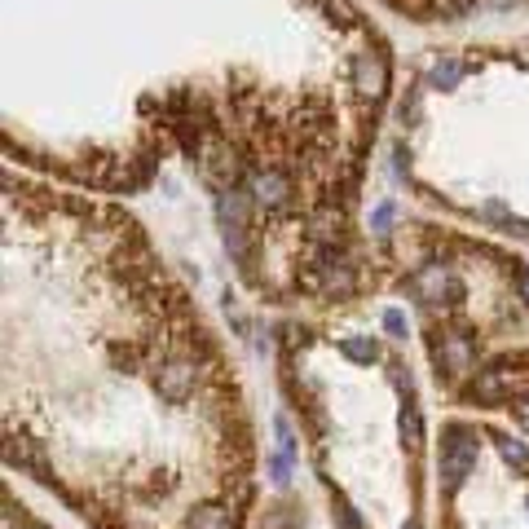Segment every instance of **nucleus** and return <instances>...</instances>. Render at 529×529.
Instances as JSON below:
<instances>
[{
	"label": "nucleus",
	"mask_w": 529,
	"mask_h": 529,
	"mask_svg": "<svg viewBox=\"0 0 529 529\" xmlns=\"http://www.w3.org/2000/svg\"><path fill=\"white\" fill-rule=\"evenodd\" d=\"M322 273V296H349L353 291V269L340 261L331 264V269H317Z\"/></svg>",
	"instance_id": "7"
},
{
	"label": "nucleus",
	"mask_w": 529,
	"mask_h": 529,
	"mask_svg": "<svg viewBox=\"0 0 529 529\" xmlns=\"http://www.w3.org/2000/svg\"><path fill=\"white\" fill-rule=\"evenodd\" d=\"M432 353H437V362H441L446 375H468L476 367V344L468 335H446V340L432 344Z\"/></svg>",
	"instance_id": "5"
},
{
	"label": "nucleus",
	"mask_w": 529,
	"mask_h": 529,
	"mask_svg": "<svg viewBox=\"0 0 529 529\" xmlns=\"http://www.w3.org/2000/svg\"><path fill=\"white\" fill-rule=\"evenodd\" d=\"M195 388H199V367L195 362H186V358H172V362H163L155 370V393L163 402H186V397H195Z\"/></svg>",
	"instance_id": "3"
},
{
	"label": "nucleus",
	"mask_w": 529,
	"mask_h": 529,
	"mask_svg": "<svg viewBox=\"0 0 529 529\" xmlns=\"http://www.w3.org/2000/svg\"><path fill=\"white\" fill-rule=\"evenodd\" d=\"M516 420L529 428V393H521V402H516Z\"/></svg>",
	"instance_id": "18"
},
{
	"label": "nucleus",
	"mask_w": 529,
	"mask_h": 529,
	"mask_svg": "<svg viewBox=\"0 0 529 529\" xmlns=\"http://www.w3.org/2000/svg\"><path fill=\"white\" fill-rule=\"evenodd\" d=\"M384 331H388L393 340H406V335H411V322H406L402 309H384Z\"/></svg>",
	"instance_id": "13"
},
{
	"label": "nucleus",
	"mask_w": 529,
	"mask_h": 529,
	"mask_svg": "<svg viewBox=\"0 0 529 529\" xmlns=\"http://www.w3.org/2000/svg\"><path fill=\"white\" fill-rule=\"evenodd\" d=\"M388 225H393V204H379V208L370 212V230L388 234Z\"/></svg>",
	"instance_id": "15"
},
{
	"label": "nucleus",
	"mask_w": 529,
	"mask_h": 529,
	"mask_svg": "<svg viewBox=\"0 0 529 529\" xmlns=\"http://www.w3.org/2000/svg\"><path fill=\"white\" fill-rule=\"evenodd\" d=\"M476 450H481L476 428H468V423H446V446H441V490L446 494L468 481V473L476 468Z\"/></svg>",
	"instance_id": "1"
},
{
	"label": "nucleus",
	"mask_w": 529,
	"mask_h": 529,
	"mask_svg": "<svg viewBox=\"0 0 529 529\" xmlns=\"http://www.w3.org/2000/svg\"><path fill=\"white\" fill-rule=\"evenodd\" d=\"M247 190H252V204H256L264 216L291 208V181H287L278 168H256V172L247 177Z\"/></svg>",
	"instance_id": "2"
},
{
	"label": "nucleus",
	"mask_w": 529,
	"mask_h": 529,
	"mask_svg": "<svg viewBox=\"0 0 529 529\" xmlns=\"http://www.w3.org/2000/svg\"><path fill=\"white\" fill-rule=\"evenodd\" d=\"M459 80H464V66H459V62H450V57H446V62H432V84L455 89Z\"/></svg>",
	"instance_id": "11"
},
{
	"label": "nucleus",
	"mask_w": 529,
	"mask_h": 529,
	"mask_svg": "<svg viewBox=\"0 0 529 529\" xmlns=\"http://www.w3.org/2000/svg\"><path fill=\"white\" fill-rule=\"evenodd\" d=\"M397 428H402V441H406L411 450H420V446H423V420H420V411H415L411 402L402 406V415H397Z\"/></svg>",
	"instance_id": "10"
},
{
	"label": "nucleus",
	"mask_w": 529,
	"mask_h": 529,
	"mask_svg": "<svg viewBox=\"0 0 529 529\" xmlns=\"http://www.w3.org/2000/svg\"><path fill=\"white\" fill-rule=\"evenodd\" d=\"M269 481H273L278 490H287V485H291V455H282V450H273V455H269Z\"/></svg>",
	"instance_id": "12"
},
{
	"label": "nucleus",
	"mask_w": 529,
	"mask_h": 529,
	"mask_svg": "<svg viewBox=\"0 0 529 529\" xmlns=\"http://www.w3.org/2000/svg\"><path fill=\"white\" fill-rule=\"evenodd\" d=\"M340 353H344L349 362H358V367L379 362V349H375V340H367V335H344V340H340Z\"/></svg>",
	"instance_id": "8"
},
{
	"label": "nucleus",
	"mask_w": 529,
	"mask_h": 529,
	"mask_svg": "<svg viewBox=\"0 0 529 529\" xmlns=\"http://www.w3.org/2000/svg\"><path fill=\"white\" fill-rule=\"evenodd\" d=\"M273 432H278V450H282V455H296V437H291L287 415H273Z\"/></svg>",
	"instance_id": "14"
},
{
	"label": "nucleus",
	"mask_w": 529,
	"mask_h": 529,
	"mask_svg": "<svg viewBox=\"0 0 529 529\" xmlns=\"http://www.w3.org/2000/svg\"><path fill=\"white\" fill-rule=\"evenodd\" d=\"M494 441H499V455H503V459H507V464H512L521 476H529V446H525V441H516V437H507V432H503V437H494Z\"/></svg>",
	"instance_id": "9"
},
{
	"label": "nucleus",
	"mask_w": 529,
	"mask_h": 529,
	"mask_svg": "<svg viewBox=\"0 0 529 529\" xmlns=\"http://www.w3.org/2000/svg\"><path fill=\"white\" fill-rule=\"evenodd\" d=\"M516 296L525 300V309H529V269L525 273H516Z\"/></svg>",
	"instance_id": "17"
},
{
	"label": "nucleus",
	"mask_w": 529,
	"mask_h": 529,
	"mask_svg": "<svg viewBox=\"0 0 529 529\" xmlns=\"http://www.w3.org/2000/svg\"><path fill=\"white\" fill-rule=\"evenodd\" d=\"M181 529H234V507H225V503H208V507L190 512Z\"/></svg>",
	"instance_id": "6"
},
{
	"label": "nucleus",
	"mask_w": 529,
	"mask_h": 529,
	"mask_svg": "<svg viewBox=\"0 0 529 529\" xmlns=\"http://www.w3.org/2000/svg\"><path fill=\"white\" fill-rule=\"evenodd\" d=\"M353 89L362 93V98H384V89H388V62H384V53H358L353 57Z\"/></svg>",
	"instance_id": "4"
},
{
	"label": "nucleus",
	"mask_w": 529,
	"mask_h": 529,
	"mask_svg": "<svg viewBox=\"0 0 529 529\" xmlns=\"http://www.w3.org/2000/svg\"><path fill=\"white\" fill-rule=\"evenodd\" d=\"M27 529H49V525H40V521H31V525H27Z\"/></svg>",
	"instance_id": "19"
},
{
	"label": "nucleus",
	"mask_w": 529,
	"mask_h": 529,
	"mask_svg": "<svg viewBox=\"0 0 529 529\" xmlns=\"http://www.w3.org/2000/svg\"><path fill=\"white\" fill-rule=\"evenodd\" d=\"M411 529H420V525H415V521H411Z\"/></svg>",
	"instance_id": "20"
},
{
	"label": "nucleus",
	"mask_w": 529,
	"mask_h": 529,
	"mask_svg": "<svg viewBox=\"0 0 529 529\" xmlns=\"http://www.w3.org/2000/svg\"><path fill=\"white\" fill-rule=\"evenodd\" d=\"M340 525H344V529H367L362 521H358V512H353L349 503H340Z\"/></svg>",
	"instance_id": "16"
},
{
	"label": "nucleus",
	"mask_w": 529,
	"mask_h": 529,
	"mask_svg": "<svg viewBox=\"0 0 529 529\" xmlns=\"http://www.w3.org/2000/svg\"><path fill=\"white\" fill-rule=\"evenodd\" d=\"M525 507H529V503H525Z\"/></svg>",
	"instance_id": "21"
}]
</instances>
